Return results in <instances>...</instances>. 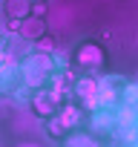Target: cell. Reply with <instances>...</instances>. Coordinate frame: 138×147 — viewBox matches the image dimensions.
Instances as JSON below:
<instances>
[{
    "label": "cell",
    "mask_w": 138,
    "mask_h": 147,
    "mask_svg": "<svg viewBox=\"0 0 138 147\" xmlns=\"http://www.w3.org/2000/svg\"><path fill=\"white\" fill-rule=\"evenodd\" d=\"M75 61H78L81 69L95 72V69L107 66V49H104L101 43H95V40H84V43L75 49Z\"/></svg>",
    "instance_id": "7a4b0ae2"
},
{
    "label": "cell",
    "mask_w": 138,
    "mask_h": 147,
    "mask_svg": "<svg viewBox=\"0 0 138 147\" xmlns=\"http://www.w3.org/2000/svg\"><path fill=\"white\" fill-rule=\"evenodd\" d=\"M52 69H55V61H52L49 52H32V55H26L23 63H20V81H23L29 90H40V87L49 81Z\"/></svg>",
    "instance_id": "6da1fadb"
},
{
    "label": "cell",
    "mask_w": 138,
    "mask_h": 147,
    "mask_svg": "<svg viewBox=\"0 0 138 147\" xmlns=\"http://www.w3.org/2000/svg\"><path fill=\"white\" fill-rule=\"evenodd\" d=\"M46 127H49V133H52L55 138H66V136H69V130L60 124V118H58V115H55V118H49V121H46Z\"/></svg>",
    "instance_id": "9c48e42d"
},
{
    "label": "cell",
    "mask_w": 138,
    "mask_h": 147,
    "mask_svg": "<svg viewBox=\"0 0 138 147\" xmlns=\"http://www.w3.org/2000/svg\"><path fill=\"white\" fill-rule=\"evenodd\" d=\"M32 110H35V115L49 121V118H55L60 113V95L55 90H38L35 98H32Z\"/></svg>",
    "instance_id": "3957f363"
},
{
    "label": "cell",
    "mask_w": 138,
    "mask_h": 147,
    "mask_svg": "<svg viewBox=\"0 0 138 147\" xmlns=\"http://www.w3.org/2000/svg\"><path fill=\"white\" fill-rule=\"evenodd\" d=\"M32 15H35L32 0H6V18L12 20V29H17V23H23Z\"/></svg>",
    "instance_id": "5b68a950"
},
{
    "label": "cell",
    "mask_w": 138,
    "mask_h": 147,
    "mask_svg": "<svg viewBox=\"0 0 138 147\" xmlns=\"http://www.w3.org/2000/svg\"><path fill=\"white\" fill-rule=\"evenodd\" d=\"M78 98L86 104V107H92L95 104V95H98V81L95 78H84V81H78Z\"/></svg>",
    "instance_id": "8992f818"
},
{
    "label": "cell",
    "mask_w": 138,
    "mask_h": 147,
    "mask_svg": "<svg viewBox=\"0 0 138 147\" xmlns=\"http://www.w3.org/2000/svg\"><path fill=\"white\" fill-rule=\"evenodd\" d=\"M38 3H46V0H38Z\"/></svg>",
    "instance_id": "7c38bea8"
},
{
    "label": "cell",
    "mask_w": 138,
    "mask_h": 147,
    "mask_svg": "<svg viewBox=\"0 0 138 147\" xmlns=\"http://www.w3.org/2000/svg\"><path fill=\"white\" fill-rule=\"evenodd\" d=\"M63 147H98V141L89 133H69L63 138Z\"/></svg>",
    "instance_id": "52a82bcc"
},
{
    "label": "cell",
    "mask_w": 138,
    "mask_h": 147,
    "mask_svg": "<svg viewBox=\"0 0 138 147\" xmlns=\"http://www.w3.org/2000/svg\"><path fill=\"white\" fill-rule=\"evenodd\" d=\"M17 35H20L23 40L38 43V40L46 38V20H43L40 15H32V18H26L23 23H17Z\"/></svg>",
    "instance_id": "277c9868"
},
{
    "label": "cell",
    "mask_w": 138,
    "mask_h": 147,
    "mask_svg": "<svg viewBox=\"0 0 138 147\" xmlns=\"http://www.w3.org/2000/svg\"><path fill=\"white\" fill-rule=\"evenodd\" d=\"M58 118H60V124H63L66 130H72V127L81 121V110H78V107H60Z\"/></svg>",
    "instance_id": "ba28073f"
},
{
    "label": "cell",
    "mask_w": 138,
    "mask_h": 147,
    "mask_svg": "<svg viewBox=\"0 0 138 147\" xmlns=\"http://www.w3.org/2000/svg\"><path fill=\"white\" fill-rule=\"evenodd\" d=\"M35 46H38L35 52H52V49H55V46H52V38H43V40H38Z\"/></svg>",
    "instance_id": "30bf717a"
},
{
    "label": "cell",
    "mask_w": 138,
    "mask_h": 147,
    "mask_svg": "<svg viewBox=\"0 0 138 147\" xmlns=\"http://www.w3.org/2000/svg\"><path fill=\"white\" fill-rule=\"evenodd\" d=\"M17 147H40V144H35V141H23V144H17Z\"/></svg>",
    "instance_id": "8fae6325"
}]
</instances>
